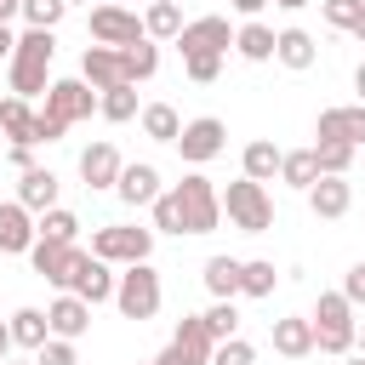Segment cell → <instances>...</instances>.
<instances>
[{"label":"cell","instance_id":"6da1fadb","mask_svg":"<svg viewBox=\"0 0 365 365\" xmlns=\"http://www.w3.org/2000/svg\"><path fill=\"white\" fill-rule=\"evenodd\" d=\"M148 211H154V234H211L222 222V200H217L211 177H200V171H188L177 188H160V200Z\"/></svg>","mask_w":365,"mask_h":365},{"label":"cell","instance_id":"7a4b0ae2","mask_svg":"<svg viewBox=\"0 0 365 365\" xmlns=\"http://www.w3.org/2000/svg\"><path fill=\"white\" fill-rule=\"evenodd\" d=\"M51 57H57L51 29H23L17 46H11V91H17V97H40V91L51 86V80H46Z\"/></svg>","mask_w":365,"mask_h":365},{"label":"cell","instance_id":"3957f363","mask_svg":"<svg viewBox=\"0 0 365 365\" xmlns=\"http://www.w3.org/2000/svg\"><path fill=\"white\" fill-rule=\"evenodd\" d=\"M308 325H314V348H319V354H348V348H354V331H359V325H354V302H348L342 291H319Z\"/></svg>","mask_w":365,"mask_h":365},{"label":"cell","instance_id":"277c9868","mask_svg":"<svg viewBox=\"0 0 365 365\" xmlns=\"http://www.w3.org/2000/svg\"><path fill=\"white\" fill-rule=\"evenodd\" d=\"M217 200H222V211H228V222H234L240 234H268V228H274V194H268L262 182L240 177V182H228Z\"/></svg>","mask_w":365,"mask_h":365},{"label":"cell","instance_id":"5b68a950","mask_svg":"<svg viewBox=\"0 0 365 365\" xmlns=\"http://www.w3.org/2000/svg\"><path fill=\"white\" fill-rule=\"evenodd\" d=\"M160 274L148 262H125V274H114V308L125 319H154L160 314Z\"/></svg>","mask_w":365,"mask_h":365},{"label":"cell","instance_id":"8992f818","mask_svg":"<svg viewBox=\"0 0 365 365\" xmlns=\"http://www.w3.org/2000/svg\"><path fill=\"white\" fill-rule=\"evenodd\" d=\"M148 251H154V228L108 222L91 234V257H103V262H148Z\"/></svg>","mask_w":365,"mask_h":365},{"label":"cell","instance_id":"52a82bcc","mask_svg":"<svg viewBox=\"0 0 365 365\" xmlns=\"http://www.w3.org/2000/svg\"><path fill=\"white\" fill-rule=\"evenodd\" d=\"M228 148V125L217 120V114H200V120H188L182 131H177V154L188 160V165H205V160H217Z\"/></svg>","mask_w":365,"mask_h":365},{"label":"cell","instance_id":"ba28073f","mask_svg":"<svg viewBox=\"0 0 365 365\" xmlns=\"http://www.w3.org/2000/svg\"><path fill=\"white\" fill-rule=\"evenodd\" d=\"M211 331H205V319L200 314H188L177 331H171V342H165V354L154 359V365H211Z\"/></svg>","mask_w":365,"mask_h":365},{"label":"cell","instance_id":"9c48e42d","mask_svg":"<svg viewBox=\"0 0 365 365\" xmlns=\"http://www.w3.org/2000/svg\"><path fill=\"white\" fill-rule=\"evenodd\" d=\"M80 257H86V251H80L74 240H34V245H29L34 274H40V279H51V285H63V291H68V279H74Z\"/></svg>","mask_w":365,"mask_h":365},{"label":"cell","instance_id":"30bf717a","mask_svg":"<svg viewBox=\"0 0 365 365\" xmlns=\"http://www.w3.org/2000/svg\"><path fill=\"white\" fill-rule=\"evenodd\" d=\"M46 114L63 120V125L91 120V114H97V91H91L86 80H51V86H46Z\"/></svg>","mask_w":365,"mask_h":365},{"label":"cell","instance_id":"8fae6325","mask_svg":"<svg viewBox=\"0 0 365 365\" xmlns=\"http://www.w3.org/2000/svg\"><path fill=\"white\" fill-rule=\"evenodd\" d=\"M91 40L97 46H137L148 34H143L137 11H125V6H91Z\"/></svg>","mask_w":365,"mask_h":365},{"label":"cell","instance_id":"7c38bea8","mask_svg":"<svg viewBox=\"0 0 365 365\" xmlns=\"http://www.w3.org/2000/svg\"><path fill=\"white\" fill-rule=\"evenodd\" d=\"M228 46H234V29H228V17H217V11L177 29V51H182V57H194V51H222V57H228Z\"/></svg>","mask_w":365,"mask_h":365},{"label":"cell","instance_id":"4fadbf2b","mask_svg":"<svg viewBox=\"0 0 365 365\" xmlns=\"http://www.w3.org/2000/svg\"><path fill=\"white\" fill-rule=\"evenodd\" d=\"M319 143H348L359 148L365 143V103H342V108H319V125H314Z\"/></svg>","mask_w":365,"mask_h":365},{"label":"cell","instance_id":"5bb4252c","mask_svg":"<svg viewBox=\"0 0 365 365\" xmlns=\"http://www.w3.org/2000/svg\"><path fill=\"white\" fill-rule=\"evenodd\" d=\"M80 80H86L91 91L131 86V80H125V68H120V51H114V46H86V57H80Z\"/></svg>","mask_w":365,"mask_h":365},{"label":"cell","instance_id":"9a60e30c","mask_svg":"<svg viewBox=\"0 0 365 365\" xmlns=\"http://www.w3.org/2000/svg\"><path fill=\"white\" fill-rule=\"evenodd\" d=\"M108 268H114V262H103V257H91V251H86V257H80V268H74V279H68V291H74V297H86L91 308H97V302H114V274H108Z\"/></svg>","mask_w":365,"mask_h":365},{"label":"cell","instance_id":"2e32d148","mask_svg":"<svg viewBox=\"0 0 365 365\" xmlns=\"http://www.w3.org/2000/svg\"><path fill=\"white\" fill-rule=\"evenodd\" d=\"M348 205H354V182L348 177H314L308 182V211L314 217H348Z\"/></svg>","mask_w":365,"mask_h":365},{"label":"cell","instance_id":"e0dca14e","mask_svg":"<svg viewBox=\"0 0 365 365\" xmlns=\"http://www.w3.org/2000/svg\"><path fill=\"white\" fill-rule=\"evenodd\" d=\"M46 325H51V336L80 342V336H86V325H91V302H86V297H74V291H63V297L46 308Z\"/></svg>","mask_w":365,"mask_h":365},{"label":"cell","instance_id":"ac0fdd59","mask_svg":"<svg viewBox=\"0 0 365 365\" xmlns=\"http://www.w3.org/2000/svg\"><path fill=\"white\" fill-rule=\"evenodd\" d=\"M114 194L137 211V205H154L160 200V171L143 160V165H120V182H114Z\"/></svg>","mask_w":365,"mask_h":365},{"label":"cell","instance_id":"d6986e66","mask_svg":"<svg viewBox=\"0 0 365 365\" xmlns=\"http://www.w3.org/2000/svg\"><path fill=\"white\" fill-rule=\"evenodd\" d=\"M29 245H34V211L17 205V200H6V205H0V251L17 257V251H29Z\"/></svg>","mask_w":365,"mask_h":365},{"label":"cell","instance_id":"ffe728a7","mask_svg":"<svg viewBox=\"0 0 365 365\" xmlns=\"http://www.w3.org/2000/svg\"><path fill=\"white\" fill-rule=\"evenodd\" d=\"M80 177H86V188H114V182H120V154H114V143H91V148L80 154Z\"/></svg>","mask_w":365,"mask_h":365},{"label":"cell","instance_id":"44dd1931","mask_svg":"<svg viewBox=\"0 0 365 365\" xmlns=\"http://www.w3.org/2000/svg\"><path fill=\"white\" fill-rule=\"evenodd\" d=\"M274 57H279L285 68H297V74H302V68H314L319 46H314V34H308V29H279V34H274Z\"/></svg>","mask_w":365,"mask_h":365},{"label":"cell","instance_id":"7402d4cb","mask_svg":"<svg viewBox=\"0 0 365 365\" xmlns=\"http://www.w3.org/2000/svg\"><path fill=\"white\" fill-rule=\"evenodd\" d=\"M17 205H29V211H51V205H57V177H51L46 165H29L23 182H17Z\"/></svg>","mask_w":365,"mask_h":365},{"label":"cell","instance_id":"603a6c76","mask_svg":"<svg viewBox=\"0 0 365 365\" xmlns=\"http://www.w3.org/2000/svg\"><path fill=\"white\" fill-rule=\"evenodd\" d=\"M6 325H11V348H40V342L51 336V325H46V308H17Z\"/></svg>","mask_w":365,"mask_h":365},{"label":"cell","instance_id":"cb8c5ba5","mask_svg":"<svg viewBox=\"0 0 365 365\" xmlns=\"http://www.w3.org/2000/svg\"><path fill=\"white\" fill-rule=\"evenodd\" d=\"M274 348H279L285 359L314 354V325H308V319H274Z\"/></svg>","mask_w":365,"mask_h":365},{"label":"cell","instance_id":"d4e9b609","mask_svg":"<svg viewBox=\"0 0 365 365\" xmlns=\"http://www.w3.org/2000/svg\"><path fill=\"white\" fill-rule=\"evenodd\" d=\"M234 51H240L245 63H268V57H274V29H268V23H245V29H234Z\"/></svg>","mask_w":365,"mask_h":365},{"label":"cell","instance_id":"484cf974","mask_svg":"<svg viewBox=\"0 0 365 365\" xmlns=\"http://www.w3.org/2000/svg\"><path fill=\"white\" fill-rule=\"evenodd\" d=\"M177 29H182L177 0H154V6L143 11V34H148V40H177Z\"/></svg>","mask_w":365,"mask_h":365},{"label":"cell","instance_id":"4316f807","mask_svg":"<svg viewBox=\"0 0 365 365\" xmlns=\"http://www.w3.org/2000/svg\"><path fill=\"white\" fill-rule=\"evenodd\" d=\"M120 51V68H125V80L137 86V80H148L154 68H160V46H148V40H137V46H114Z\"/></svg>","mask_w":365,"mask_h":365},{"label":"cell","instance_id":"83f0119b","mask_svg":"<svg viewBox=\"0 0 365 365\" xmlns=\"http://www.w3.org/2000/svg\"><path fill=\"white\" fill-rule=\"evenodd\" d=\"M240 165H245V177H251V182H268V177L279 171V148H274L268 137H257V143H245Z\"/></svg>","mask_w":365,"mask_h":365},{"label":"cell","instance_id":"f1b7e54d","mask_svg":"<svg viewBox=\"0 0 365 365\" xmlns=\"http://www.w3.org/2000/svg\"><path fill=\"white\" fill-rule=\"evenodd\" d=\"M29 125H34V108H29V97L11 91V97L0 103V131H6L11 143H29ZM29 148H34V143H29Z\"/></svg>","mask_w":365,"mask_h":365},{"label":"cell","instance_id":"f546056e","mask_svg":"<svg viewBox=\"0 0 365 365\" xmlns=\"http://www.w3.org/2000/svg\"><path fill=\"white\" fill-rule=\"evenodd\" d=\"M319 177V160H314V148H297V154H279V182H291V188H302L308 194V182Z\"/></svg>","mask_w":365,"mask_h":365},{"label":"cell","instance_id":"4dcf8cb0","mask_svg":"<svg viewBox=\"0 0 365 365\" xmlns=\"http://www.w3.org/2000/svg\"><path fill=\"white\" fill-rule=\"evenodd\" d=\"M205 291L211 297H240V257H211L205 262Z\"/></svg>","mask_w":365,"mask_h":365},{"label":"cell","instance_id":"1f68e13d","mask_svg":"<svg viewBox=\"0 0 365 365\" xmlns=\"http://www.w3.org/2000/svg\"><path fill=\"white\" fill-rule=\"evenodd\" d=\"M143 131H148L154 143H177L182 120H177V108H171V103H148V108H143Z\"/></svg>","mask_w":365,"mask_h":365},{"label":"cell","instance_id":"d6a6232c","mask_svg":"<svg viewBox=\"0 0 365 365\" xmlns=\"http://www.w3.org/2000/svg\"><path fill=\"white\" fill-rule=\"evenodd\" d=\"M34 240H80V217L63 211V205H51V211H40V222H34Z\"/></svg>","mask_w":365,"mask_h":365},{"label":"cell","instance_id":"836d02e7","mask_svg":"<svg viewBox=\"0 0 365 365\" xmlns=\"http://www.w3.org/2000/svg\"><path fill=\"white\" fill-rule=\"evenodd\" d=\"M274 279H279L274 262H262V257L257 262H240V297H274Z\"/></svg>","mask_w":365,"mask_h":365},{"label":"cell","instance_id":"e575fe53","mask_svg":"<svg viewBox=\"0 0 365 365\" xmlns=\"http://www.w3.org/2000/svg\"><path fill=\"white\" fill-rule=\"evenodd\" d=\"M200 319H205L211 342H222V336H240V308H234V297H217V308H211V314H200Z\"/></svg>","mask_w":365,"mask_h":365},{"label":"cell","instance_id":"d590c367","mask_svg":"<svg viewBox=\"0 0 365 365\" xmlns=\"http://www.w3.org/2000/svg\"><path fill=\"white\" fill-rule=\"evenodd\" d=\"M97 114H103V120H114V125H120V120H131V114H137V91H131V86L103 91V97H97Z\"/></svg>","mask_w":365,"mask_h":365},{"label":"cell","instance_id":"8d00e7d4","mask_svg":"<svg viewBox=\"0 0 365 365\" xmlns=\"http://www.w3.org/2000/svg\"><path fill=\"white\" fill-rule=\"evenodd\" d=\"M314 160H319V177H348L354 148L348 143H314Z\"/></svg>","mask_w":365,"mask_h":365},{"label":"cell","instance_id":"74e56055","mask_svg":"<svg viewBox=\"0 0 365 365\" xmlns=\"http://www.w3.org/2000/svg\"><path fill=\"white\" fill-rule=\"evenodd\" d=\"M63 11H68V0H23L29 29H57V23H63Z\"/></svg>","mask_w":365,"mask_h":365},{"label":"cell","instance_id":"f35d334b","mask_svg":"<svg viewBox=\"0 0 365 365\" xmlns=\"http://www.w3.org/2000/svg\"><path fill=\"white\" fill-rule=\"evenodd\" d=\"M182 68H188L194 86H211L222 74V51H194V57H182Z\"/></svg>","mask_w":365,"mask_h":365},{"label":"cell","instance_id":"ab89813d","mask_svg":"<svg viewBox=\"0 0 365 365\" xmlns=\"http://www.w3.org/2000/svg\"><path fill=\"white\" fill-rule=\"evenodd\" d=\"M257 359V348L245 342V336H222L217 348H211V365H251Z\"/></svg>","mask_w":365,"mask_h":365},{"label":"cell","instance_id":"60d3db41","mask_svg":"<svg viewBox=\"0 0 365 365\" xmlns=\"http://www.w3.org/2000/svg\"><path fill=\"white\" fill-rule=\"evenodd\" d=\"M319 11H325V23H331V29H354V23H359V11H365V0H319Z\"/></svg>","mask_w":365,"mask_h":365},{"label":"cell","instance_id":"b9f144b4","mask_svg":"<svg viewBox=\"0 0 365 365\" xmlns=\"http://www.w3.org/2000/svg\"><path fill=\"white\" fill-rule=\"evenodd\" d=\"M34 365H74V342L68 336H46L34 348Z\"/></svg>","mask_w":365,"mask_h":365},{"label":"cell","instance_id":"7bdbcfd3","mask_svg":"<svg viewBox=\"0 0 365 365\" xmlns=\"http://www.w3.org/2000/svg\"><path fill=\"white\" fill-rule=\"evenodd\" d=\"M63 131H68V125H63V120H51V114H46V108H34V125H29V143H57V137H63Z\"/></svg>","mask_w":365,"mask_h":365},{"label":"cell","instance_id":"ee69618b","mask_svg":"<svg viewBox=\"0 0 365 365\" xmlns=\"http://www.w3.org/2000/svg\"><path fill=\"white\" fill-rule=\"evenodd\" d=\"M342 297H348L354 308H365V262H354V268H348V279H342Z\"/></svg>","mask_w":365,"mask_h":365},{"label":"cell","instance_id":"f6af8a7d","mask_svg":"<svg viewBox=\"0 0 365 365\" xmlns=\"http://www.w3.org/2000/svg\"><path fill=\"white\" fill-rule=\"evenodd\" d=\"M6 160H11L17 171H29V165H34V148H29V143H11V154H6Z\"/></svg>","mask_w":365,"mask_h":365},{"label":"cell","instance_id":"bcb514c9","mask_svg":"<svg viewBox=\"0 0 365 365\" xmlns=\"http://www.w3.org/2000/svg\"><path fill=\"white\" fill-rule=\"evenodd\" d=\"M11 46H17V34H11L6 23H0V63H11Z\"/></svg>","mask_w":365,"mask_h":365},{"label":"cell","instance_id":"7dc6e473","mask_svg":"<svg viewBox=\"0 0 365 365\" xmlns=\"http://www.w3.org/2000/svg\"><path fill=\"white\" fill-rule=\"evenodd\" d=\"M228 6H234V11H245V17H257V11L268 6V0H228Z\"/></svg>","mask_w":365,"mask_h":365},{"label":"cell","instance_id":"c3c4849f","mask_svg":"<svg viewBox=\"0 0 365 365\" xmlns=\"http://www.w3.org/2000/svg\"><path fill=\"white\" fill-rule=\"evenodd\" d=\"M17 11H23V0H0V23H11Z\"/></svg>","mask_w":365,"mask_h":365},{"label":"cell","instance_id":"681fc988","mask_svg":"<svg viewBox=\"0 0 365 365\" xmlns=\"http://www.w3.org/2000/svg\"><path fill=\"white\" fill-rule=\"evenodd\" d=\"M6 354H11V325L0 319V359H6Z\"/></svg>","mask_w":365,"mask_h":365},{"label":"cell","instance_id":"f907efd6","mask_svg":"<svg viewBox=\"0 0 365 365\" xmlns=\"http://www.w3.org/2000/svg\"><path fill=\"white\" fill-rule=\"evenodd\" d=\"M348 34H354V40H359V46H365V11H359V23H354V29H348Z\"/></svg>","mask_w":365,"mask_h":365},{"label":"cell","instance_id":"816d5d0a","mask_svg":"<svg viewBox=\"0 0 365 365\" xmlns=\"http://www.w3.org/2000/svg\"><path fill=\"white\" fill-rule=\"evenodd\" d=\"M274 6H285V11H302V6H314V0H274Z\"/></svg>","mask_w":365,"mask_h":365},{"label":"cell","instance_id":"f5cc1de1","mask_svg":"<svg viewBox=\"0 0 365 365\" xmlns=\"http://www.w3.org/2000/svg\"><path fill=\"white\" fill-rule=\"evenodd\" d=\"M354 86H359V103H365V63H359V74H354Z\"/></svg>","mask_w":365,"mask_h":365},{"label":"cell","instance_id":"db71d44e","mask_svg":"<svg viewBox=\"0 0 365 365\" xmlns=\"http://www.w3.org/2000/svg\"><path fill=\"white\" fill-rule=\"evenodd\" d=\"M354 342H359V354H365V331H354Z\"/></svg>","mask_w":365,"mask_h":365},{"label":"cell","instance_id":"11a10c76","mask_svg":"<svg viewBox=\"0 0 365 365\" xmlns=\"http://www.w3.org/2000/svg\"><path fill=\"white\" fill-rule=\"evenodd\" d=\"M342 365H365V354H354V359H342Z\"/></svg>","mask_w":365,"mask_h":365},{"label":"cell","instance_id":"9f6ffc18","mask_svg":"<svg viewBox=\"0 0 365 365\" xmlns=\"http://www.w3.org/2000/svg\"><path fill=\"white\" fill-rule=\"evenodd\" d=\"M97 6H125V0H97Z\"/></svg>","mask_w":365,"mask_h":365},{"label":"cell","instance_id":"6f0895ef","mask_svg":"<svg viewBox=\"0 0 365 365\" xmlns=\"http://www.w3.org/2000/svg\"><path fill=\"white\" fill-rule=\"evenodd\" d=\"M0 365H6V359H0ZM29 365H34V359H29Z\"/></svg>","mask_w":365,"mask_h":365},{"label":"cell","instance_id":"680465c9","mask_svg":"<svg viewBox=\"0 0 365 365\" xmlns=\"http://www.w3.org/2000/svg\"><path fill=\"white\" fill-rule=\"evenodd\" d=\"M143 365H154V359H143Z\"/></svg>","mask_w":365,"mask_h":365}]
</instances>
